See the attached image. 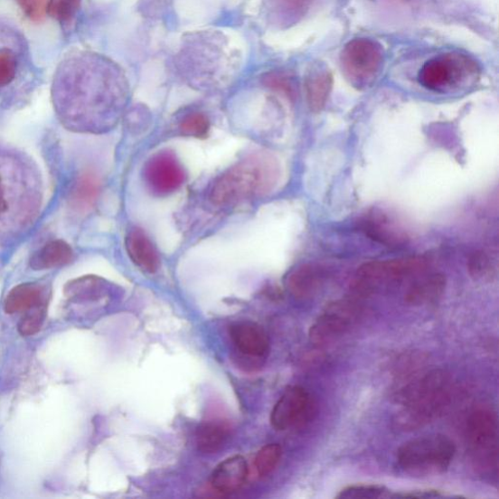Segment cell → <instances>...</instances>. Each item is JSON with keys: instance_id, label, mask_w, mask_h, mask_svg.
Here are the masks:
<instances>
[{"instance_id": "cell-1", "label": "cell", "mask_w": 499, "mask_h": 499, "mask_svg": "<svg viewBox=\"0 0 499 499\" xmlns=\"http://www.w3.org/2000/svg\"><path fill=\"white\" fill-rule=\"evenodd\" d=\"M40 174L30 159L0 149V245L26 232L42 207Z\"/></svg>"}, {"instance_id": "cell-2", "label": "cell", "mask_w": 499, "mask_h": 499, "mask_svg": "<svg viewBox=\"0 0 499 499\" xmlns=\"http://www.w3.org/2000/svg\"><path fill=\"white\" fill-rule=\"evenodd\" d=\"M86 62L87 69L82 67L80 80L74 77L71 83L60 82L55 91L58 116L70 130H89L93 108L112 87L123 84L120 71L110 61L96 59Z\"/></svg>"}, {"instance_id": "cell-3", "label": "cell", "mask_w": 499, "mask_h": 499, "mask_svg": "<svg viewBox=\"0 0 499 499\" xmlns=\"http://www.w3.org/2000/svg\"><path fill=\"white\" fill-rule=\"evenodd\" d=\"M450 377L440 370H434L410 382L398 395L401 410L394 423L404 431L416 430L438 419L451 402Z\"/></svg>"}, {"instance_id": "cell-4", "label": "cell", "mask_w": 499, "mask_h": 499, "mask_svg": "<svg viewBox=\"0 0 499 499\" xmlns=\"http://www.w3.org/2000/svg\"><path fill=\"white\" fill-rule=\"evenodd\" d=\"M278 177L276 160L267 155L249 156L224 172L210 193L211 202L219 206L243 202L268 193Z\"/></svg>"}, {"instance_id": "cell-5", "label": "cell", "mask_w": 499, "mask_h": 499, "mask_svg": "<svg viewBox=\"0 0 499 499\" xmlns=\"http://www.w3.org/2000/svg\"><path fill=\"white\" fill-rule=\"evenodd\" d=\"M456 455L454 442L442 434L410 440L399 448L397 469L411 477L440 475L451 466Z\"/></svg>"}, {"instance_id": "cell-6", "label": "cell", "mask_w": 499, "mask_h": 499, "mask_svg": "<svg viewBox=\"0 0 499 499\" xmlns=\"http://www.w3.org/2000/svg\"><path fill=\"white\" fill-rule=\"evenodd\" d=\"M479 73V66L472 58L459 52H448L423 62L418 80L424 89L445 92L475 81Z\"/></svg>"}, {"instance_id": "cell-7", "label": "cell", "mask_w": 499, "mask_h": 499, "mask_svg": "<svg viewBox=\"0 0 499 499\" xmlns=\"http://www.w3.org/2000/svg\"><path fill=\"white\" fill-rule=\"evenodd\" d=\"M467 445L474 467L494 475L498 467V419L488 408L474 410L467 420Z\"/></svg>"}, {"instance_id": "cell-8", "label": "cell", "mask_w": 499, "mask_h": 499, "mask_svg": "<svg viewBox=\"0 0 499 499\" xmlns=\"http://www.w3.org/2000/svg\"><path fill=\"white\" fill-rule=\"evenodd\" d=\"M383 62L382 46L369 39L349 42L341 54L344 76L358 89L371 85L379 77Z\"/></svg>"}, {"instance_id": "cell-9", "label": "cell", "mask_w": 499, "mask_h": 499, "mask_svg": "<svg viewBox=\"0 0 499 499\" xmlns=\"http://www.w3.org/2000/svg\"><path fill=\"white\" fill-rule=\"evenodd\" d=\"M423 267L424 260L417 258L371 261L358 268L356 289L361 293H372L380 285L404 279Z\"/></svg>"}, {"instance_id": "cell-10", "label": "cell", "mask_w": 499, "mask_h": 499, "mask_svg": "<svg viewBox=\"0 0 499 499\" xmlns=\"http://www.w3.org/2000/svg\"><path fill=\"white\" fill-rule=\"evenodd\" d=\"M359 316L355 304L339 302L330 306L309 330V339L316 345L334 342L344 335Z\"/></svg>"}, {"instance_id": "cell-11", "label": "cell", "mask_w": 499, "mask_h": 499, "mask_svg": "<svg viewBox=\"0 0 499 499\" xmlns=\"http://www.w3.org/2000/svg\"><path fill=\"white\" fill-rule=\"evenodd\" d=\"M144 177L149 189L164 195L179 189L184 183V174L176 157L169 153H160L147 161Z\"/></svg>"}, {"instance_id": "cell-12", "label": "cell", "mask_w": 499, "mask_h": 499, "mask_svg": "<svg viewBox=\"0 0 499 499\" xmlns=\"http://www.w3.org/2000/svg\"><path fill=\"white\" fill-rule=\"evenodd\" d=\"M311 400L307 391L301 386L287 390L274 406L270 421L278 430L288 429L302 422L310 413Z\"/></svg>"}, {"instance_id": "cell-13", "label": "cell", "mask_w": 499, "mask_h": 499, "mask_svg": "<svg viewBox=\"0 0 499 499\" xmlns=\"http://www.w3.org/2000/svg\"><path fill=\"white\" fill-rule=\"evenodd\" d=\"M327 278L325 269L315 264H304L293 269L286 285L289 292L298 299L315 297Z\"/></svg>"}, {"instance_id": "cell-14", "label": "cell", "mask_w": 499, "mask_h": 499, "mask_svg": "<svg viewBox=\"0 0 499 499\" xmlns=\"http://www.w3.org/2000/svg\"><path fill=\"white\" fill-rule=\"evenodd\" d=\"M49 292L47 287L40 283H24L14 287L6 297L5 309L7 315L29 312L36 308L47 307Z\"/></svg>"}, {"instance_id": "cell-15", "label": "cell", "mask_w": 499, "mask_h": 499, "mask_svg": "<svg viewBox=\"0 0 499 499\" xmlns=\"http://www.w3.org/2000/svg\"><path fill=\"white\" fill-rule=\"evenodd\" d=\"M248 476V465L242 456L231 457L221 463L213 474L211 484L221 494H232L239 491Z\"/></svg>"}, {"instance_id": "cell-16", "label": "cell", "mask_w": 499, "mask_h": 499, "mask_svg": "<svg viewBox=\"0 0 499 499\" xmlns=\"http://www.w3.org/2000/svg\"><path fill=\"white\" fill-rule=\"evenodd\" d=\"M125 246L137 267L148 273L158 269L160 260L156 249L142 230H132L125 240Z\"/></svg>"}, {"instance_id": "cell-17", "label": "cell", "mask_w": 499, "mask_h": 499, "mask_svg": "<svg viewBox=\"0 0 499 499\" xmlns=\"http://www.w3.org/2000/svg\"><path fill=\"white\" fill-rule=\"evenodd\" d=\"M231 335L236 347L244 354L259 357L268 351V335L257 324H235L231 329Z\"/></svg>"}, {"instance_id": "cell-18", "label": "cell", "mask_w": 499, "mask_h": 499, "mask_svg": "<svg viewBox=\"0 0 499 499\" xmlns=\"http://www.w3.org/2000/svg\"><path fill=\"white\" fill-rule=\"evenodd\" d=\"M306 81L307 103L312 111L318 112L325 107L333 87V77L325 66L316 65Z\"/></svg>"}, {"instance_id": "cell-19", "label": "cell", "mask_w": 499, "mask_h": 499, "mask_svg": "<svg viewBox=\"0 0 499 499\" xmlns=\"http://www.w3.org/2000/svg\"><path fill=\"white\" fill-rule=\"evenodd\" d=\"M73 259L71 246L62 240L47 243L31 259V268L34 270L52 269L67 266Z\"/></svg>"}, {"instance_id": "cell-20", "label": "cell", "mask_w": 499, "mask_h": 499, "mask_svg": "<svg viewBox=\"0 0 499 499\" xmlns=\"http://www.w3.org/2000/svg\"><path fill=\"white\" fill-rule=\"evenodd\" d=\"M446 289V278L441 273H434L416 282L408 290L405 299L411 306L431 304L440 298Z\"/></svg>"}, {"instance_id": "cell-21", "label": "cell", "mask_w": 499, "mask_h": 499, "mask_svg": "<svg viewBox=\"0 0 499 499\" xmlns=\"http://www.w3.org/2000/svg\"><path fill=\"white\" fill-rule=\"evenodd\" d=\"M361 228L370 239L388 246L400 245L406 239L401 231L396 229L388 218L381 214L369 215L362 221Z\"/></svg>"}, {"instance_id": "cell-22", "label": "cell", "mask_w": 499, "mask_h": 499, "mask_svg": "<svg viewBox=\"0 0 499 499\" xmlns=\"http://www.w3.org/2000/svg\"><path fill=\"white\" fill-rule=\"evenodd\" d=\"M231 428L226 422L207 421L197 432L198 450L203 454H215L230 438Z\"/></svg>"}, {"instance_id": "cell-23", "label": "cell", "mask_w": 499, "mask_h": 499, "mask_svg": "<svg viewBox=\"0 0 499 499\" xmlns=\"http://www.w3.org/2000/svg\"><path fill=\"white\" fill-rule=\"evenodd\" d=\"M99 191V183L92 174H84L74 185L71 202L79 211L89 209L95 202Z\"/></svg>"}, {"instance_id": "cell-24", "label": "cell", "mask_w": 499, "mask_h": 499, "mask_svg": "<svg viewBox=\"0 0 499 499\" xmlns=\"http://www.w3.org/2000/svg\"><path fill=\"white\" fill-rule=\"evenodd\" d=\"M281 456L282 447L278 444H269L261 447L255 459L259 475L267 476L276 469Z\"/></svg>"}, {"instance_id": "cell-25", "label": "cell", "mask_w": 499, "mask_h": 499, "mask_svg": "<svg viewBox=\"0 0 499 499\" xmlns=\"http://www.w3.org/2000/svg\"><path fill=\"white\" fill-rule=\"evenodd\" d=\"M81 0H49L47 15L61 23L69 22L80 9Z\"/></svg>"}, {"instance_id": "cell-26", "label": "cell", "mask_w": 499, "mask_h": 499, "mask_svg": "<svg viewBox=\"0 0 499 499\" xmlns=\"http://www.w3.org/2000/svg\"><path fill=\"white\" fill-rule=\"evenodd\" d=\"M390 491L380 485H355L344 489L338 498H381L388 497Z\"/></svg>"}, {"instance_id": "cell-27", "label": "cell", "mask_w": 499, "mask_h": 499, "mask_svg": "<svg viewBox=\"0 0 499 499\" xmlns=\"http://www.w3.org/2000/svg\"><path fill=\"white\" fill-rule=\"evenodd\" d=\"M18 62L16 56L8 48L0 49V89H5L16 78Z\"/></svg>"}, {"instance_id": "cell-28", "label": "cell", "mask_w": 499, "mask_h": 499, "mask_svg": "<svg viewBox=\"0 0 499 499\" xmlns=\"http://www.w3.org/2000/svg\"><path fill=\"white\" fill-rule=\"evenodd\" d=\"M180 128L186 136L202 138L208 134L210 123L204 115L194 112L183 119Z\"/></svg>"}, {"instance_id": "cell-29", "label": "cell", "mask_w": 499, "mask_h": 499, "mask_svg": "<svg viewBox=\"0 0 499 499\" xmlns=\"http://www.w3.org/2000/svg\"><path fill=\"white\" fill-rule=\"evenodd\" d=\"M468 271L472 278L475 280H484L491 278L494 272L492 260L484 252L473 253L467 264Z\"/></svg>"}, {"instance_id": "cell-30", "label": "cell", "mask_w": 499, "mask_h": 499, "mask_svg": "<svg viewBox=\"0 0 499 499\" xmlns=\"http://www.w3.org/2000/svg\"><path fill=\"white\" fill-rule=\"evenodd\" d=\"M46 318V307L27 312L18 324V331L23 336H31L41 331Z\"/></svg>"}, {"instance_id": "cell-31", "label": "cell", "mask_w": 499, "mask_h": 499, "mask_svg": "<svg viewBox=\"0 0 499 499\" xmlns=\"http://www.w3.org/2000/svg\"><path fill=\"white\" fill-rule=\"evenodd\" d=\"M26 16L34 22L42 21L47 15V0H17Z\"/></svg>"}, {"instance_id": "cell-32", "label": "cell", "mask_w": 499, "mask_h": 499, "mask_svg": "<svg viewBox=\"0 0 499 499\" xmlns=\"http://www.w3.org/2000/svg\"><path fill=\"white\" fill-rule=\"evenodd\" d=\"M312 0H278L282 14L289 17H297L305 14Z\"/></svg>"}]
</instances>
